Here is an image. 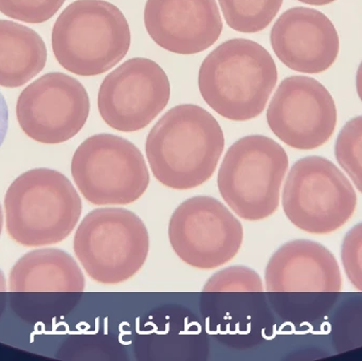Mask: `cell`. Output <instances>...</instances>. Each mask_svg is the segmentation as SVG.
<instances>
[{
	"label": "cell",
	"instance_id": "13",
	"mask_svg": "<svg viewBox=\"0 0 362 361\" xmlns=\"http://www.w3.org/2000/svg\"><path fill=\"white\" fill-rule=\"evenodd\" d=\"M144 25L159 47L183 55L206 50L223 32L215 0H148Z\"/></svg>",
	"mask_w": 362,
	"mask_h": 361
},
{
	"label": "cell",
	"instance_id": "24",
	"mask_svg": "<svg viewBox=\"0 0 362 361\" xmlns=\"http://www.w3.org/2000/svg\"><path fill=\"white\" fill-rule=\"evenodd\" d=\"M356 89L357 93H358L359 97H361L362 102V61L361 65H359L358 70H357Z\"/></svg>",
	"mask_w": 362,
	"mask_h": 361
},
{
	"label": "cell",
	"instance_id": "19",
	"mask_svg": "<svg viewBox=\"0 0 362 361\" xmlns=\"http://www.w3.org/2000/svg\"><path fill=\"white\" fill-rule=\"evenodd\" d=\"M335 156L357 190L362 193V116L351 119L342 127L336 140Z\"/></svg>",
	"mask_w": 362,
	"mask_h": 361
},
{
	"label": "cell",
	"instance_id": "21",
	"mask_svg": "<svg viewBox=\"0 0 362 361\" xmlns=\"http://www.w3.org/2000/svg\"><path fill=\"white\" fill-rule=\"evenodd\" d=\"M66 0H0V12L27 23H42L52 18Z\"/></svg>",
	"mask_w": 362,
	"mask_h": 361
},
{
	"label": "cell",
	"instance_id": "14",
	"mask_svg": "<svg viewBox=\"0 0 362 361\" xmlns=\"http://www.w3.org/2000/svg\"><path fill=\"white\" fill-rule=\"evenodd\" d=\"M270 42L285 66L302 73L329 69L339 53V36L329 17L304 6L289 8L279 17Z\"/></svg>",
	"mask_w": 362,
	"mask_h": 361
},
{
	"label": "cell",
	"instance_id": "2",
	"mask_svg": "<svg viewBox=\"0 0 362 361\" xmlns=\"http://www.w3.org/2000/svg\"><path fill=\"white\" fill-rule=\"evenodd\" d=\"M278 82L272 54L246 38H233L215 48L202 61L198 87L206 104L231 121L257 118L265 110Z\"/></svg>",
	"mask_w": 362,
	"mask_h": 361
},
{
	"label": "cell",
	"instance_id": "5",
	"mask_svg": "<svg viewBox=\"0 0 362 361\" xmlns=\"http://www.w3.org/2000/svg\"><path fill=\"white\" fill-rule=\"evenodd\" d=\"M288 156L272 138L251 135L232 144L217 176L219 193L243 220H264L280 205Z\"/></svg>",
	"mask_w": 362,
	"mask_h": 361
},
{
	"label": "cell",
	"instance_id": "11",
	"mask_svg": "<svg viewBox=\"0 0 362 361\" xmlns=\"http://www.w3.org/2000/svg\"><path fill=\"white\" fill-rule=\"evenodd\" d=\"M90 101L82 83L62 72L44 74L25 87L16 104L23 133L34 141L59 144L84 127Z\"/></svg>",
	"mask_w": 362,
	"mask_h": 361
},
{
	"label": "cell",
	"instance_id": "17",
	"mask_svg": "<svg viewBox=\"0 0 362 361\" xmlns=\"http://www.w3.org/2000/svg\"><path fill=\"white\" fill-rule=\"evenodd\" d=\"M47 47L37 32L0 19V86L16 88L44 69Z\"/></svg>",
	"mask_w": 362,
	"mask_h": 361
},
{
	"label": "cell",
	"instance_id": "3",
	"mask_svg": "<svg viewBox=\"0 0 362 361\" xmlns=\"http://www.w3.org/2000/svg\"><path fill=\"white\" fill-rule=\"evenodd\" d=\"M10 237L27 247L53 245L69 237L81 214L82 201L69 179L40 167L21 174L4 196Z\"/></svg>",
	"mask_w": 362,
	"mask_h": 361
},
{
	"label": "cell",
	"instance_id": "1",
	"mask_svg": "<svg viewBox=\"0 0 362 361\" xmlns=\"http://www.w3.org/2000/svg\"><path fill=\"white\" fill-rule=\"evenodd\" d=\"M225 136L204 108L181 104L165 112L146 138L153 175L163 186L189 190L208 182L221 160Z\"/></svg>",
	"mask_w": 362,
	"mask_h": 361
},
{
	"label": "cell",
	"instance_id": "15",
	"mask_svg": "<svg viewBox=\"0 0 362 361\" xmlns=\"http://www.w3.org/2000/svg\"><path fill=\"white\" fill-rule=\"evenodd\" d=\"M266 290L279 294H336L341 292L339 265L331 251L308 239L289 242L270 258Z\"/></svg>",
	"mask_w": 362,
	"mask_h": 361
},
{
	"label": "cell",
	"instance_id": "12",
	"mask_svg": "<svg viewBox=\"0 0 362 361\" xmlns=\"http://www.w3.org/2000/svg\"><path fill=\"white\" fill-rule=\"evenodd\" d=\"M266 116L270 129L281 141L301 150L327 143L337 124V108L331 93L308 76L283 80Z\"/></svg>",
	"mask_w": 362,
	"mask_h": 361
},
{
	"label": "cell",
	"instance_id": "27",
	"mask_svg": "<svg viewBox=\"0 0 362 361\" xmlns=\"http://www.w3.org/2000/svg\"><path fill=\"white\" fill-rule=\"evenodd\" d=\"M2 226H4V213H2L1 206H0V235H1Z\"/></svg>",
	"mask_w": 362,
	"mask_h": 361
},
{
	"label": "cell",
	"instance_id": "8",
	"mask_svg": "<svg viewBox=\"0 0 362 361\" xmlns=\"http://www.w3.org/2000/svg\"><path fill=\"white\" fill-rule=\"evenodd\" d=\"M283 209L297 228L327 235L354 214L357 195L341 170L319 156L300 159L291 167L282 194Z\"/></svg>",
	"mask_w": 362,
	"mask_h": 361
},
{
	"label": "cell",
	"instance_id": "23",
	"mask_svg": "<svg viewBox=\"0 0 362 361\" xmlns=\"http://www.w3.org/2000/svg\"><path fill=\"white\" fill-rule=\"evenodd\" d=\"M8 129V103L4 95L0 93V146L6 139Z\"/></svg>",
	"mask_w": 362,
	"mask_h": 361
},
{
	"label": "cell",
	"instance_id": "18",
	"mask_svg": "<svg viewBox=\"0 0 362 361\" xmlns=\"http://www.w3.org/2000/svg\"><path fill=\"white\" fill-rule=\"evenodd\" d=\"M226 23L240 33L263 31L278 15L283 0H218Z\"/></svg>",
	"mask_w": 362,
	"mask_h": 361
},
{
	"label": "cell",
	"instance_id": "25",
	"mask_svg": "<svg viewBox=\"0 0 362 361\" xmlns=\"http://www.w3.org/2000/svg\"><path fill=\"white\" fill-rule=\"evenodd\" d=\"M303 4H310V6H325V4H332L336 0H298Z\"/></svg>",
	"mask_w": 362,
	"mask_h": 361
},
{
	"label": "cell",
	"instance_id": "4",
	"mask_svg": "<svg viewBox=\"0 0 362 361\" xmlns=\"http://www.w3.org/2000/svg\"><path fill=\"white\" fill-rule=\"evenodd\" d=\"M55 59L80 76L105 73L118 65L131 48L129 21L116 6L104 0H76L55 21Z\"/></svg>",
	"mask_w": 362,
	"mask_h": 361
},
{
	"label": "cell",
	"instance_id": "10",
	"mask_svg": "<svg viewBox=\"0 0 362 361\" xmlns=\"http://www.w3.org/2000/svg\"><path fill=\"white\" fill-rule=\"evenodd\" d=\"M170 97L171 85L165 70L152 59L134 57L104 78L98 107L108 126L134 133L151 124Z\"/></svg>",
	"mask_w": 362,
	"mask_h": 361
},
{
	"label": "cell",
	"instance_id": "6",
	"mask_svg": "<svg viewBox=\"0 0 362 361\" xmlns=\"http://www.w3.org/2000/svg\"><path fill=\"white\" fill-rule=\"evenodd\" d=\"M74 249L93 281L115 285L131 279L142 268L150 250V235L134 212L100 208L81 222Z\"/></svg>",
	"mask_w": 362,
	"mask_h": 361
},
{
	"label": "cell",
	"instance_id": "7",
	"mask_svg": "<svg viewBox=\"0 0 362 361\" xmlns=\"http://www.w3.org/2000/svg\"><path fill=\"white\" fill-rule=\"evenodd\" d=\"M71 174L81 194L95 206L129 205L150 184L148 165L139 148L112 134L87 138L72 157Z\"/></svg>",
	"mask_w": 362,
	"mask_h": 361
},
{
	"label": "cell",
	"instance_id": "16",
	"mask_svg": "<svg viewBox=\"0 0 362 361\" xmlns=\"http://www.w3.org/2000/svg\"><path fill=\"white\" fill-rule=\"evenodd\" d=\"M12 292H83L82 269L67 252L57 248H42L21 256L13 266L8 279Z\"/></svg>",
	"mask_w": 362,
	"mask_h": 361
},
{
	"label": "cell",
	"instance_id": "20",
	"mask_svg": "<svg viewBox=\"0 0 362 361\" xmlns=\"http://www.w3.org/2000/svg\"><path fill=\"white\" fill-rule=\"evenodd\" d=\"M204 292H263L261 277L246 266L228 267L213 275L204 284Z\"/></svg>",
	"mask_w": 362,
	"mask_h": 361
},
{
	"label": "cell",
	"instance_id": "26",
	"mask_svg": "<svg viewBox=\"0 0 362 361\" xmlns=\"http://www.w3.org/2000/svg\"><path fill=\"white\" fill-rule=\"evenodd\" d=\"M6 290V280L4 273L0 269V292H4Z\"/></svg>",
	"mask_w": 362,
	"mask_h": 361
},
{
	"label": "cell",
	"instance_id": "9",
	"mask_svg": "<svg viewBox=\"0 0 362 361\" xmlns=\"http://www.w3.org/2000/svg\"><path fill=\"white\" fill-rule=\"evenodd\" d=\"M240 220L218 199L195 196L183 201L169 223V239L181 261L198 269H214L240 251Z\"/></svg>",
	"mask_w": 362,
	"mask_h": 361
},
{
	"label": "cell",
	"instance_id": "22",
	"mask_svg": "<svg viewBox=\"0 0 362 361\" xmlns=\"http://www.w3.org/2000/svg\"><path fill=\"white\" fill-rule=\"evenodd\" d=\"M341 260L346 277L362 292V223L353 227L344 237Z\"/></svg>",
	"mask_w": 362,
	"mask_h": 361
}]
</instances>
